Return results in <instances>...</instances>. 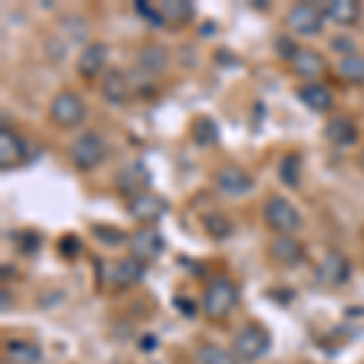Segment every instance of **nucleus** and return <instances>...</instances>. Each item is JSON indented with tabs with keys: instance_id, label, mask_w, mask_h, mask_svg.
Segmentation results:
<instances>
[{
	"instance_id": "nucleus-18",
	"label": "nucleus",
	"mask_w": 364,
	"mask_h": 364,
	"mask_svg": "<svg viewBox=\"0 0 364 364\" xmlns=\"http://www.w3.org/2000/svg\"><path fill=\"white\" fill-rule=\"evenodd\" d=\"M289 66L294 68L296 75H301V78H318L328 70V61L323 58L318 51L311 49V46H299L294 58L289 61Z\"/></svg>"
},
{
	"instance_id": "nucleus-23",
	"label": "nucleus",
	"mask_w": 364,
	"mask_h": 364,
	"mask_svg": "<svg viewBox=\"0 0 364 364\" xmlns=\"http://www.w3.org/2000/svg\"><path fill=\"white\" fill-rule=\"evenodd\" d=\"M190 136L192 141L199 146V149H211V146L219 144L221 134H219V124H216L211 117H197L190 127Z\"/></svg>"
},
{
	"instance_id": "nucleus-28",
	"label": "nucleus",
	"mask_w": 364,
	"mask_h": 364,
	"mask_svg": "<svg viewBox=\"0 0 364 364\" xmlns=\"http://www.w3.org/2000/svg\"><path fill=\"white\" fill-rule=\"evenodd\" d=\"M197 364H240L233 352H228L219 345H202L195 355Z\"/></svg>"
},
{
	"instance_id": "nucleus-22",
	"label": "nucleus",
	"mask_w": 364,
	"mask_h": 364,
	"mask_svg": "<svg viewBox=\"0 0 364 364\" xmlns=\"http://www.w3.org/2000/svg\"><path fill=\"white\" fill-rule=\"evenodd\" d=\"M3 360L5 364H39L42 362V350L29 340H8Z\"/></svg>"
},
{
	"instance_id": "nucleus-14",
	"label": "nucleus",
	"mask_w": 364,
	"mask_h": 364,
	"mask_svg": "<svg viewBox=\"0 0 364 364\" xmlns=\"http://www.w3.org/2000/svg\"><path fill=\"white\" fill-rule=\"evenodd\" d=\"M25 158H27L25 139H20L13 129H8V127L0 129V168L15 170L25 163Z\"/></svg>"
},
{
	"instance_id": "nucleus-16",
	"label": "nucleus",
	"mask_w": 364,
	"mask_h": 364,
	"mask_svg": "<svg viewBox=\"0 0 364 364\" xmlns=\"http://www.w3.org/2000/svg\"><path fill=\"white\" fill-rule=\"evenodd\" d=\"M107 58H109V46L107 44H102V42L87 44L85 49L80 51L78 73L87 80L97 78V75L105 70V66H107Z\"/></svg>"
},
{
	"instance_id": "nucleus-19",
	"label": "nucleus",
	"mask_w": 364,
	"mask_h": 364,
	"mask_svg": "<svg viewBox=\"0 0 364 364\" xmlns=\"http://www.w3.org/2000/svg\"><path fill=\"white\" fill-rule=\"evenodd\" d=\"M323 15L328 20H333L340 27H352L362 20V5L357 0H328V3L321 5Z\"/></svg>"
},
{
	"instance_id": "nucleus-11",
	"label": "nucleus",
	"mask_w": 364,
	"mask_h": 364,
	"mask_svg": "<svg viewBox=\"0 0 364 364\" xmlns=\"http://www.w3.org/2000/svg\"><path fill=\"white\" fill-rule=\"evenodd\" d=\"M127 209H129V214H132L134 219L144 221V224L149 226V224H156V221H161L163 216L168 214L170 204L163 197L154 195V192H144V195L129 199Z\"/></svg>"
},
{
	"instance_id": "nucleus-2",
	"label": "nucleus",
	"mask_w": 364,
	"mask_h": 364,
	"mask_svg": "<svg viewBox=\"0 0 364 364\" xmlns=\"http://www.w3.org/2000/svg\"><path fill=\"white\" fill-rule=\"evenodd\" d=\"M272 348V338H269L267 328H262L260 323H248L238 331V336L233 338V355L238 357V362L252 364L267 355Z\"/></svg>"
},
{
	"instance_id": "nucleus-17",
	"label": "nucleus",
	"mask_w": 364,
	"mask_h": 364,
	"mask_svg": "<svg viewBox=\"0 0 364 364\" xmlns=\"http://www.w3.org/2000/svg\"><path fill=\"white\" fill-rule=\"evenodd\" d=\"M156 8L166 27H185L197 15L195 3H190V0H163V3H156Z\"/></svg>"
},
{
	"instance_id": "nucleus-33",
	"label": "nucleus",
	"mask_w": 364,
	"mask_h": 364,
	"mask_svg": "<svg viewBox=\"0 0 364 364\" xmlns=\"http://www.w3.org/2000/svg\"><path fill=\"white\" fill-rule=\"evenodd\" d=\"M17 248L25 252V255H32V252L39 250V236L37 233H25V236H20V240H17Z\"/></svg>"
},
{
	"instance_id": "nucleus-30",
	"label": "nucleus",
	"mask_w": 364,
	"mask_h": 364,
	"mask_svg": "<svg viewBox=\"0 0 364 364\" xmlns=\"http://www.w3.org/2000/svg\"><path fill=\"white\" fill-rule=\"evenodd\" d=\"M136 13L144 17L146 22H149L151 27H166L161 20V13H158L156 3H146V0H139L136 3Z\"/></svg>"
},
{
	"instance_id": "nucleus-12",
	"label": "nucleus",
	"mask_w": 364,
	"mask_h": 364,
	"mask_svg": "<svg viewBox=\"0 0 364 364\" xmlns=\"http://www.w3.org/2000/svg\"><path fill=\"white\" fill-rule=\"evenodd\" d=\"M114 182H117V190H119L122 195L134 199V197L144 195V192H149L151 173L146 170L144 163H129L127 168H122L119 173H117Z\"/></svg>"
},
{
	"instance_id": "nucleus-25",
	"label": "nucleus",
	"mask_w": 364,
	"mask_h": 364,
	"mask_svg": "<svg viewBox=\"0 0 364 364\" xmlns=\"http://www.w3.org/2000/svg\"><path fill=\"white\" fill-rule=\"evenodd\" d=\"M202 226L214 240H226L233 236V221L228 219L226 214H221V211H209V214H204Z\"/></svg>"
},
{
	"instance_id": "nucleus-3",
	"label": "nucleus",
	"mask_w": 364,
	"mask_h": 364,
	"mask_svg": "<svg viewBox=\"0 0 364 364\" xmlns=\"http://www.w3.org/2000/svg\"><path fill=\"white\" fill-rule=\"evenodd\" d=\"M262 216H265V224L272 228L277 236H291L301 226V214L289 199L272 195L262 207Z\"/></svg>"
},
{
	"instance_id": "nucleus-6",
	"label": "nucleus",
	"mask_w": 364,
	"mask_h": 364,
	"mask_svg": "<svg viewBox=\"0 0 364 364\" xmlns=\"http://www.w3.org/2000/svg\"><path fill=\"white\" fill-rule=\"evenodd\" d=\"M323 15L321 5H314V3H296L289 8L287 13V27L291 29L299 37H314L323 29Z\"/></svg>"
},
{
	"instance_id": "nucleus-21",
	"label": "nucleus",
	"mask_w": 364,
	"mask_h": 364,
	"mask_svg": "<svg viewBox=\"0 0 364 364\" xmlns=\"http://www.w3.org/2000/svg\"><path fill=\"white\" fill-rule=\"evenodd\" d=\"M299 100H301V102L306 105L309 109H314V112H318V114L331 112L333 105H336L331 87L323 85V83H306V85H301V87H299Z\"/></svg>"
},
{
	"instance_id": "nucleus-32",
	"label": "nucleus",
	"mask_w": 364,
	"mask_h": 364,
	"mask_svg": "<svg viewBox=\"0 0 364 364\" xmlns=\"http://www.w3.org/2000/svg\"><path fill=\"white\" fill-rule=\"evenodd\" d=\"M296 49H299V44L289 37H277V42H274V51H277V56L282 61H291L296 54Z\"/></svg>"
},
{
	"instance_id": "nucleus-35",
	"label": "nucleus",
	"mask_w": 364,
	"mask_h": 364,
	"mask_svg": "<svg viewBox=\"0 0 364 364\" xmlns=\"http://www.w3.org/2000/svg\"><path fill=\"white\" fill-rule=\"evenodd\" d=\"M360 168L364 170V151H362V154H360Z\"/></svg>"
},
{
	"instance_id": "nucleus-8",
	"label": "nucleus",
	"mask_w": 364,
	"mask_h": 364,
	"mask_svg": "<svg viewBox=\"0 0 364 364\" xmlns=\"http://www.w3.org/2000/svg\"><path fill=\"white\" fill-rule=\"evenodd\" d=\"M214 182H216V187H219L221 195H226L231 199L250 195L252 187H255V180L250 178V173H245V170L238 166L219 168L214 175Z\"/></svg>"
},
{
	"instance_id": "nucleus-27",
	"label": "nucleus",
	"mask_w": 364,
	"mask_h": 364,
	"mask_svg": "<svg viewBox=\"0 0 364 364\" xmlns=\"http://www.w3.org/2000/svg\"><path fill=\"white\" fill-rule=\"evenodd\" d=\"M338 73L343 75L348 83L364 85V56L362 54H350L340 56L338 61Z\"/></svg>"
},
{
	"instance_id": "nucleus-10",
	"label": "nucleus",
	"mask_w": 364,
	"mask_h": 364,
	"mask_svg": "<svg viewBox=\"0 0 364 364\" xmlns=\"http://www.w3.org/2000/svg\"><path fill=\"white\" fill-rule=\"evenodd\" d=\"M146 274V265L136 257H124V260L109 262L107 269H105V279L107 284H112L114 289H129V287L139 284Z\"/></svg>"
},
{
	"instance_id": "nucleus-26",
	"label": "nucleus",
	"mask_w": 364,
	"mask_h": 364,
	"mask_svg": "<svg viewBox=\"0 0 364 364\" xmlns=\"http://www.w3.org/2000/svg\"><path fill=\"white\" fill-rule=\"evenodd\" d=\"M139 66L149 73H161L168 66V51L158 44H151L139 51Z\"/></svg>"
},
{
	"instance_id": "nucleus-13",
	"label": "nucleus",
	"mask_w": 364,
	"mask_h": 364,
	"mask_svg": "<svg viewBox=\"0 0 364 364\" xmlns=\"http://www.w3.org/2000/svg\"><path fill=\"white\" fill-rule=\"evenodd\" d=\"M267 252L282 267H296L306 260V248L294 236H274Z\"/></svg>"
},
{
	"instance_id": "nucleus-29",
	"label": "nucleus",
	"mask_w": 364,
	"mask_h": 364,
	"mask_svg": "<svg viewBox=\"0 0 364 364\" xmlns=\"http://www.w3.org/2000/svg\"><path fill=\"white\" fill-rule=\"evenodd\" d=\"M92 236H95L100 243L109 245V248H117V245L127 243V233L114 226H92Z\"/></svg>"
},
{
	"instance_id": "nucleus-7",
	"label": "nucleus",
	"mask_w": 364,
	"mask_h": 364,
	"mask_svg": "<svg viewBox=\"0 0 364 364\" xmlns=\"http://www.w3.org/2000/svg\"><path fill=\"white\" fill-rule=\"evenodd\" d=\"M129 250H132V257L149 265V262L158 260L161 252L166 250V238L154 226H141L139 231H134L129 236Z\"/></svg>"
},
{
	"instance_id": "nucleus-9",
	"label": "nucleus",
	"mask_w": 364,
	"mask_h": 364,
	"mask_svg": "<svg viewBox=\"0 0 364 364\" xmlns=\"http://www.w3.org/2000/svg\"><path fill=\"white\" fill-rule=\"evenodd\" d=\"M350 274H352V265L343 252H328L318 262V267H316V282L323 287H331V289L343 287L350 279Z\"/></svg>"
},
{
	"instance_id": "nucleus-24",
	"label": "nucleus",
	"mask_w": 364,
	"mask_h": 364,
	"mask_svg": "<svg viewBox=\"0 0 364 364\" xmlns=\"http://www.w3.org/2000/svg\"><path fill=\"white\" fill-rule=\"evenodd\" d=\"M301 170H304V156L296 154V151H291V154H284L279 161V180L284 182L287 187H291V190H296L299 185H301Z\"/></svg>"
},
{
	"instance_id": "nucleus-31",
	"label": "nucleus",
	"mask_w": 364,
	"mask_h": 364,
	"mask_svg": "<svg viewBox=\"0 0 364 364\" xmlns=\"http://www.w3.org/2000/svg\"><path fill=\"white\" fill-rule=\"evenodd\" d=\"M58 250L66 257H78L80 252H83V243H80V238L75 236V233H68V236H63L58 240Z\"/></svg>"
},
{
	"instance_id": "nucleus-4",
	"label": "nucleus",
	"mask_w": 364,
	"mask_h": 364,
	"mask_svg": "<svg viewBox=\"0 0 364 364\" xmlns=\"http://www.w3.org/2000/svg\"><path fill=\"white\" fill-rule=\"evenodd\" d=\"M85 102L78 92L61 90L56 92L49 105V119L54 122L58 129H75L85 122Z\"/></svg>"
},
{
	"instance_id": "nucleus-20",
	"label": "nucleus",
	"mask_w": 364,
	"mask_h": 364,
	"mask_svg": "<svg viewBox=\"0 0 364 364\" xmlns=\"http://www.w3.org/2000/svg\"><path fill=\"white\" fill-rule=\"evenodd\" d=\"M100 92L109 105H124L129 100V80L122 68H107L100 83Z\"/></svg>"
},
{
	"instance_id": "nucleus-34",
	"label": "nucleus",
	"mask_w": 364,
	"mask_h": 364,
	"mask_svg": "<svg viewBox=\"0 0 364 364\" xmlns=\"http://www.w3.org/2000/svg\"><path fill=\"white\" fill-rule=\"evenodd\" d=\"M331 46H333V49H336V51H340V54H343V56L355 54V44H352L348 37H336V39H333V42H331Z\"/></svg>"
},
{
	"instance_id": "nucleus-5",
	"label": "nucleus",
	"mask_w": 364,
	"mask_h": 364,
	"mask_svg": "<svg viewBox=\"0 0 364 364\" xmlns=\"http://www.w3.org/2000/svg\"><path fill=\"white\" fill-rule=\"evenodd\" d=\"M105 156H107V146H105L102 136L95 132L80 134V136L75 139L68 149L70 163H73L80 173H90V170H95L100 163L105 161Z\"/></svg>"
},
{
	"instance_id": "nucleus-1",
	"label": "nucleus",
	"mask_w": 364,
	"mask_h": 364,
	"mask_svg": "<svg viewBox=\"0 0 364 364\" xmlns=\"http://www.w3.org/2000/svg\"><path fill=\"white\" fill-rule=\"evenodd\" d=\"M238 304V287L233 279L228 277H216L209 282L207 291H204V301H202V309H204V316L209 321H221L236 309Z\"/></svg>"
},
{
	"instance_id": "nucleus-15",
	"label": "nucleus",
	"mask_w": 364,
	"mask_h": 364,
	"mask_svg": "<svg viewBox=\"0 0 364 364\" xmlns=\"http://www.w3.org/2000/svg\"><path fill=\"white\" fill-rule=\"evenodd\" d=\"M326 139L331 141L333 146H340V149H350L360 141V129H357L355 119L348 114H338L333 119H328L326 124Z\"/></svg>"
}]
</instances>
